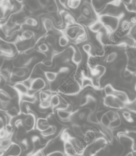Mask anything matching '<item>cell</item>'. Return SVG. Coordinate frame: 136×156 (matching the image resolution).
Masks as SVG:
<instances>
[{
	"label": "cell",
	"mask_w": 136,
	"mask_h": 156,
	"mask_svg": "<svg viewBox=\"0 0 136 156\" xmlns=\"http://www.w3.org/2000/svg\"><path fill=\"white\" fill-rule=\"evenodd\" d=\"M104 105L106 107L115 110L124 109L126 106L124 103L121 102L114 95L106 96L104 99Z\"/></svg>",
	"instance_id": "6da1fadb"
},
{
	"label": "cell",
	"mask_w": 136,
	"mask_h": 156,
	"mask_svg": "<svg viewBox=\"0 0 136 156\" xmlns=\"http://www.w3.org/2000/svg\"><path fill=\"white\" fill-rule=\"evenodd\" d=\"M37 118L32 113H28L27 116L23 119V124L27 132H29L35 127Z\"/></svg>",
	"instance_id": "7a4b0ae2"
},
{
	"label": "cell",
	"mask_w": 136,
	"mask_h": 156,
	"mask_svg": "<svg viewBox=\"0 0 136 156\" xmlns=\"http://www.w3.org/2000/svg\"><path fill=\"white\" fill-rule=\"evenodd\" d=\"M101 22L103 23L104 26L106 25L107 27L110 28L111 29L115 30L118 26L119 18L116 16L106 15L102 18Z\"/></svg>",
	"instance_id": "3957f363"
},
{
	"label": "cell",
	"mask_w": 136,
	"mask_h": 156,
	"mask_svg": "<svg viewBox=\"0 0 136 156\" xmlns=\"http://www.w3.org/2000/svg\"><path fill=\"white\" fill-rule=\"evenodd\" d=\"M84 31V29H82L81 27L78 26H73L68 27L65 30V34L67 37L72 40H74L76 39L79 35Z\"/></svg>",
	"instance_id": "277c9868"
},
{
	"label": "cell",
	"mask_w": 136,
	"mask_h": 156,
	"mask_svg": "<svg viewBox=\"0 0 136 156\" xmlns=\"http://www.w3.org/2000/svg\"><path fill=\"white\" fill-rule=\"evenodd\" d=\"M51 124L46 118L39 117L37 119L35 122V129L40 132L45 130Z\"/></svg>",
	"instance_id": "5b68a950"
},
{
	"label": "cell",
	"mask_w": 136,
	"mask_h": 156,
	"mask_svg": "<svg viewBox=\"0 0 136 156\" xmlns=\"http://www.w3.org/2000/svg\"><path fill=\"white\" fill-rule=\"evenodd\" d=\"M45 85L46 83L43 79L36 78L35 79H32L30 90L39 91L43 89L45 87Z\"/></svg>",
	"instance_id": "8992f818"
},
{
	"label": "cell",
	"mask_w": 136,
	"mask_h": 156,
	"mask_svg": "<svg viewBox=\"0 0 136 156\" xmlns=\"http://www.w3.org/2000/svg\"><path fill=\"white\" fill-rule=\"evenodd\" d=\"M22 152V148L20 144L13 143L7 149L6 155L20 156Z\"/></svg>",
	"instance_id": "52a82bcc"
},
{
	"label": "cell",
	"mask_w": 136,
	"mask_h": 156,
	"mask_svg": "<svg viewBox=\"0 0 136 156\" xmlns=\"http://www.w3.org/2000/svg\"><path fill=\"white\" fill-rule=\"evenodd\" d=\"M72 131L74 133V135L76 136L75 137H77L80 139H82L85 136V131L83 130L82 127L77 124H73L71 126Z\"/></svg>",
	"instance_id": "ba28073f"
},
{
	"label": "cell",
	"mask_w": 136,
	"mask_h": 156,
	"mask_svg": "<svg viewBox=\"0 0 136 156\" xmlns=\"http://www.w3.org/2000/svg\"><path fill=\"white\" fill-rule=\"evenodd\" d=\"M114 96L117 98L121 102H122L123 103H124L125 105H126L127 104L129 103V100L128 99V96L127 94L126 93V92L124 91H120V90H116L114 94Z\"/></svg>",
	"instance_id": "9c48e42d"
},
{
	"label": "cell",
	"mask_w": 136,
	"mask_h": 156,
	"mask_svg": "<svg viewBox=\"0 0 136 156\" xmlns=\"http://www.w3.org/2000/svg\"><path fill=\"white\" fill-rule=\"evenodd\" d=\"M14 88L20 96L29 94V89L23 82H18L15 83L14 85Z\"/></svg>",
	"instance_id": "30bf717a"
},
{
	"label": "cell",
	"mask_w": 136,
	"mask_h": 156,
	"mask_svg": "<svg viewBox=\"0 0 136 156\" xmlns=\"http://www.w3.org/2000/svg\"><path fill=\"white\" fill-rule=\"evenodd\" d=\"M80 11L81 12L82 15L87 19H90L92 17V13L89 7V6L86 4H84L80 9Z\"/></svg>",
	"instance_id": "8fae6325"
},
{
	"label": "cell",
	"mask_w": 136,
	"mask_h": 156,
	"mask_svg": "<svg viewBox=\"0 0 136 156\" xmlns=\"http://www.w3.org/2000/svg\"><path fill=\"white\" fill-rule=\"evenodd\" d=\"M57 131V127L54 125H50L45 130L41 132V135L43 137L51 136L55 133Z\"/></svg>",
	"instance_id": "7c38bea8"
},
{
	"label": "cell",
	"mask_w": 136,
	"mask_h": 156,
	"mask_svg": "<svg viewBox=\"0 0 136 156\" xmlns=\"http://www.w3.org/2000/svg\"><path fill=\"white\" fill-rule=\"evenodd\" d=\"M105 115L106 116V117L107 118V119L109 120V121H112L113 120L116 119L117 118H118L119 116H120V115L119 114V113L113 109L111 110H109L107 111H106L104 113Z\"/></svg>",
	"instance_id": "4fadbf2b"
},
{
	"label": "cell",
	"mask_w": 136,
	"mask_h": 156,
	"mask_svg": "<svg viewBox=\"0 0 136 156\" xmlns=\"http://www.w3.org/2000/svg\"><path fill=\"white\" fill-rule=\"evenodd\" d=\"M103 27L104 24L101 21H96L90 25L89 29L93 32H98Z\"/></svg>",
	"instance_id": "5bb4252c"
},
{
	"label": "cell",
	"mask_w": 136,
	"mask_h": 156,
	"mask_svg": "<svg viewBox=\"0 0 136 156\" xmlns=\"http://www.w3.org/2000/svg\"><path fill=\"white\" fill-rule=\"evenodd\" d=\"M122 121H123V120H122V118H121V116H120L118 118H117L116 119L113 120L112 121H110L109 126H108V127L110 129H111L112 130L116 129L119 128L121 126Z\"/></svg>",
	"instance_id": "9a60e30c"
},
{
	"label": "cell",
	"mask_w": 136,
	"mask_h": 156,
	"mask_svg": "<svg viewBox=\"0 0 136 156\" xmlns=\"http://www.w3.org/2000/svg\"><path fill=\"white\" fill-rule=\"evenodd\" d=\"M12 143L13 142L9 137L0 140V149L7 150Z\"/></svg>",
	"instance_id": "2e32d148"
},
{
	"label": "cell",
	"mask_w": 136,
	"mask_h": 156,
	"mask_svg": "<svg viewBox=\"0 0 136 156\" xmlns=\"http://www.w3.org/2000/svg\"><path fill=\"white\" fill-rule=\"evenodd\" d=\"M49 101L51 107L52 108H56L60 103V98L57 94H52L49 98Z\"/></svg>",
	"instance_id": "e0dca14e"
},
{
	"label": "cell",
	"mask_w": 136,
	"mask_h": 156,
	"mask_svg": "<svg viewBox=\"0 0 136 156\" xmlns=\"http://www.w3.org/2000/svg\"><path fill=\"white\" fill-rule=\"evenodd\" d=\"M82 54L81 51L77 49H75L72 57V60L73 61V62L78 65L82 61Z\"/></svg>",
	"instance_id": "ac0fdd59"
},
{
	"label": "cell",
	"mask_w": 136,
	"mask_h": 156,
	"mask_svg": "<svg viewBox=\"0 0 136 156\" xmlns=\"http://www.w3.org/2000/svg\"><path fill=\"white\" fill-rule=\"evenodd\" d=\"M6 113H7V116L10 119H12L13 118H15L17 116H18L19 114H20V112L18 111V110L16 108V107H14V106H12L10 109H9L6 112Z\"/></svg>",
	"instance_id": "d6986e66"
},
{
	"label": "cell",
	"mask_w": 136,
	"mask_h": 156,
	"mask_svg": "<svg viewBox=\"0 0 136 156\" xmlns=\"http://www.w3.org/2000/svg\"><path fill=\"white\" fill-rule=\"evenodd\" d=\"M21 99L24 101V102H29V103H35V102L37 101V98L34 95H32V94H24L21 96Z\"/></svg>",
	"instance_id": "ffe728a7"
},
{
	"label": "cell",
	"mask_w": 136,
	"mask_h": 156,
	"mask_svg": "<svg viewBox=\"0 0 136 156\" xmlns=\"http://www.w3.org/2000/svg\"><path fill=\"white\" fill-rule=\"evenodd\" d=\"M104 91L106 94V96H109V95H114L116 90L112 87V85L110 83H108L105 85L104 88Z\"/></svg>",
	"instance_id": "44dd1931"
},
{
	"label": "cell",
	"mask_w": 136,
	"mask_h": 156,
	"mask_svg": "<svg viewBox=\"0 0 136 156\" xmlns=\"http://www.w3.org/2000/svg\"><path fill=\"white\" fill-rule=\"evenodd\" d=\"M0 51L5 54H11L12 53L11 46L5 43L0 44Z\"/></svg>",
	"instance_id": "7402d4cb"
},
{
	"label": "cell",
	"mask_w": 136,
	"mask_h": 156,
	"mask_svg": "<svg viewBox=\"0 0 136 156\" xmlns=\"http://www.w3.org/2000/svg\"><path fill=\"white\" fill-rule=\"evenodd\" d=\"M51 96H52V92L48 90L42 91L39 94V98L40 99V101L49 99Z\"/></svg>",
	"instance_id": "603a6c76"
},
{
	"label": "cell",
	"mask_w": 136,
	"mask_h": 156,
	"mask_svg": "<svg viewBox=\"0 0 136 156\" xmlns=\"http://www.w3.org/2000/svg\"><path fill=\"white\" fill-rule=\"evenodd\" d=\"M11 99L7 93V92L4 90H0V102H10Z\"/></svg>",
	"instance_id": "cb8c5ba5"
},
{
	"label": "cell",
	"mask_w": 136,
	"mask_h": 156,
	"mask_svg": "<svg viewBox=\"0 0 136 156\" xmlns=\"http://www.w3.org/2000/svg\"><path fill=\"white\" fill-rule=\"evenodd\" d=\"M24 24L32 27H35L38 25V21L33 17H27L24 20Z\"/></svg>",
	"instance_id": "d4e9b609"
},
{
	"label": "cell",
	"mask_w": 136,
	"mask_h": 156,
	"mask_svg": "<svg viewBox=\"0 0 136 156\" xmlns=\"http://www.w3.org/2000/svg\"><path fill=\"white\" fill-rule=\"evenodd\" d=\"M45 76L49 82H53L56 79L57 73L52 71H45Z\"/></svg>",
	"instance_id": "484cf974"
},
{
	"label": "cell",
	"mask_w": 136,
	"mask_h": 156,
	"mask_svg": "<svg viewBox=\"0 0 136 156\" xmlns=\"http://www.w3.org/2000/svg\"><path fill=\"white\" fill-rule=\"evenodd\" d=\"M43 24L45 29L46 31H49L52 28V23L49 18H45L43 21Z\"/></svg>",
	"instance_id": "4316f807"
},
{
	"label": "cell",
	"mask_w": 136,
	"mask_h": 156,
	"mask_svg": "<svg viewBox=\"0 0 136 156\" xmlns=\"http://www.w3.org/2000/svg\"><path fill=\"white\" fill-rule=\"evenodd\" d=\"M51 107V103L49 101V99L47 100L41 101L39 104V108L43 109V110H47L48 108Z\"/></svg>",
	"instance_id": "83f0119b"
},
{
	"label": "cell",
	"mask_w": 136,
	"mask_h": 156,
	"mask_svg": "<svg viewBox=\"0 0 136 156\" xmlns=\"http://www.w3.org/2000/svg\"><path fill=\"white\" fill-rule=\"evenodd\" d=\"M118 57V53L116 52H112L110 53H109L107 57H106V62L107 63H112Z\"/></svg>",
	"instance_id": "f1b7e54d"
},
{
	"label": "cell",
	"mask_w": 136,
	"mask_h": 156,
	"mask_svg": "<svg viewBox=\"0 0 136 156\" xmlns=\"http://www.w3.org/2000/svg\"><path fill=\"white\" fill-rule=\"evenodd\" d=\"M81 2V0H70L68 4V7L73 9H77L80 5Z\"/></svg>",
	"instance_id": "f546056e"
},
{
	"label": "cell",
	"mask_w": 136,
	"mask_h": 156,
	"mask_svg": "<svg viewBox=\"0 0 136 156\" xmlns=\"http://www.w3.org/2000/svg\"><path fill=\"white\" fill-rule=\"evenodd\" d=\"M68 39L66 36L61 35L59 38V44L61 47H65L68 44Z\"/></svg>",
	"instance_id": "4dcf8cb0"
},
{
	"label": "cell",
	"mask_w": 136,
	"mask_h": 156,
	"mask_svg": "<svg viewBox=\"0 0 136 156\" xmlns=\"http://www.w3.org/2000/svg\"><path fill=\"white\" fill-rule=\"evenodd\" d=\"M34 36L33 32L30 30H24L21 34V37L23 40H29Z\"/></svg>",
	"instance_id": "1f68e13d"
},
{
	"label": "cell",
	"mask_w": 136,
	"mask_h": 156,
	"mask_svg": "<svg viewBox=\"0 0 136 156\" xmlns=\"http://www.w3.org/2000/svg\"><path fill=\"white\" fill-rule=\"evenodd\" d=\"M94 84L93 83V81L87 77H84L82 79V84H81V87L82 88H84L87 86H92L93 87Z\"/></svg>",
	"instance_id": "d6a6232c"
},
{
	"label": "cell",
	"mask_w": 136,
	"mask_h": 156,
	"mask_svg": "<svg viewBox=\"0 0 136 156\" xmlns=\"http://www.w3.org/2000/svg\"><path fill=\"white\" fill-rule=\"evenodd\" d=\"M46 156H66L64 152L60 150H55L49 152Z\"/></svg>",
	"instance_id": "836d02e7"
},
{
	"label": "cell",
	"mask_w": 136,
	"mask_h": 156,
	"mask_svg": "<svg viewBox=\"0 0 136 156\" xmlns=\"http://www.w3.org/2000/svg\"><path fill=\"white\" fill-rule=\"evenodd\" d=\"M13 74L18 77H23L26 75V71L24 69H19L14 71Z\"/></svg>",
	"instance_id": "e575fe53"
},
{
	"label": "cell",
	"mask_w": 136,
	"mask_h": 156,
	"mask_svg": "<svg viewBox=\"0 0 136 156\" xmlns=\"http://www.w3.org/2000/svg\"><path fill=\"white\" fill-rule=\"evenodd\" d=\"M124 62L123 60H118L113 65V68L116 71H118V70H120L123 67V65H124Z\"/></svg>",
	"instance_id": "d590c367"
},
{
	"label": "cell",
	"mask_w": 136,
	"mask_h": 156,
	"mask_svg": "<svg viewBox=\"0 0 136 156\" xmlns=\"http://www.w3.org/2000/svg\"><path fill=\"white\" fill-rule=\"evenodd\" d=\"M46 11L49 13H54L57 11V7L54 4H49L46 6Z\"/></svg>",
	"instance_id": "8d00e7d4"
},
{
	"label": "cell",
	"mask_w": 136,
	"mask_h": 156,
	"mask_svg": "<svg viewBox=\"0 0 136 156\" xmlns=\"http://www.w3.org/2000/svg\"><path fill=\"white\" fill-rule=\"evenodd\" d=\"M46 41L49 45L53 46L56 43V38L52 35H49L46 37Z\"/></svg>",
	"instance_id": "74e56055"
},
{
	"label": "cell",
	"mask_w": 136,
	"mask_h": 156,
	"mask_svg": "<svg viewBox=\"0 0 136 156\" xmlns=\"http://www.w3.org/2000/svg\"><path fill=\"white\" fill-rule=\"evenodd\" d=\"M65 21L66 24L70 25L74 23V19L70 14H66L65 16Z\"/></svg>",
	"instance_id": "f35d334b"
},
{
	"label": "cell",
	"mask_w": 136,
	"mask_h": 156,
	"mask_svg": "<svg viewBox=\"0 0 136 156\" xmlns=\"http://www.w3.org/2000/svg\"><path fill=\"white\" fill-rule=\"evenodd\" d=\"M121 27L122 30H124V31L130 29H131V25H130L129 22H128L127 21H123L121 23Z\"/></svg>",
	"instance_id": "ab89813d"
},
{
	"label": "cell",
	"mask_w": 136,
	"mask_h": 156,
	"mask_svg": "<svg viewBox=\"0 0 136 156\" xmlns=\"http://www.w3.org/2000/svg\"><path fill=\"white\" fill-rule=\"evenodd\" d=\"M118 10L116 7H110L107 9V13L109 15H115L118 13Z\"/></svg>",
	"instance_id": "60d3db41"
},
{
	"label": "cell",
	"mask_w": 136,
	"mask_h": 156,
	"mask_svg": "<svg viewBox=\"0 0 136 156\" xmlns=\"http://www.w3.org/2000/svg\"><path fill=\"white\" fill-rule=\"evenodd\" d=\"M38 5L43 7H46L49 5L50 0H36Z\"/></svg>",
	"instance_id": "b9f144b4"
},
{
	"label": "cell",
	"mask_w": 136,
	"mask_h": 156,
	"mask_svg": "<svg viewBox=\"0 0 136 156\" xmlns=\"http://www.w3.org/2000/svg\"><path fill=\"white\" fill-rule=\"evenodd\" d=\"M38 49H39V51H40L41 52H46L48 51L49 48H48V45H47L46 43H41V44L39 45V46H38Z\"/></svg>",
	"instance_id": "7bdbcfd3"
},
{
	"label": "cell",
	"mask_w": 136,
	"mask_h": 156,
	"mask_svg": "<svg viewBox=\"0 0 136 156\" xmlns=\"http://www.w3.org/2000/svg\"><path fill=\"white\" fill-rule=\"evenodd\" d=\"M82 49L84 50V52H85L86 53H90L91 50V46L90 44H85L82 46Z\"/></svg>",
	"instance_id": "ee69618b"
},
{
	"label": "cell",
	"mask_w": 136,
	"mask_h": 156,
	"mask_svg": "<svg viewBox=\"0 0 136 156\" xmlns=\"http://www.w3.org/2000/svg\"><path fill=\"white\" fill-rule=\"evenodd\" d=\"M9 135L7 133V132H6L5 129L0 130V140L4 139L5 138H7V137H9Z\"/></svg>",
	"instance_id": "f6af8a7d"
},
{
	"label": "cell",
	"mask_w": 136,
	"mask_h": 156,
	"mask_svg": "<svg viewBox=\"0 0 136 156\" xmlns=\"http://www.w3.org/2000/svg\"><path fill=\"white\" fill-rule=\"evenodd\" d=\"M133 74H134V73L133 71H132L131 70H130L128 68H125L124 71H123V76L124 77H126L128 76H130L131 75H132Z\"/></svg>",
	"instance_id": "bcb514c9"
},
{
	"label": "cell",
	"mask_w": 136,
	"mask_h": 156,
	"mask_svg": "<svg viewBox=\"0 0 136 156\" xmlns=\"http://www.w3.org/2000/svg\"><path fill=\"white\" fill-rule=\"evenodd\" d=\"M70 0H59V2L61 5L64 6L65 7H68V4Z\"/></svg>",
	"instance_id": "7dc6e473"
},
{
	"label": "cell",
	"mask_w": 136,
	"mask_h": 156,
	"mask_svg": "<svg viewBox=\"0 0 136 156\" xmlns=\"http://www.w3.org/2000/svg\"><path fill=\"white\" fill-rule=\"evenodd\" d=\"M5 125L4 121L3 118L1 116H0V130L4 129L5 128Z\"/></svg>",
	"instance_id": "c3c4849f"
},
{
	"label": "cell",
	"mask_w": 136,
	"mask_h": 156,
	"mask_svg": "<svg viewBox=\"0 0 136 156\" xmlns=\"http://www.w3.org/2000/svg\"><path fill=\"white\" fill-rule=\"evenodd\" d=\"M43 64L46 66H51L52 64V62L51 60H46L43 63Z\"/></svg>",
	"instance_id": "681fc988"
},
{
	"label": "cell",
	"mask_w": 136,
	"mask_h": 156,
	"mask_svg": "<svg viewBox=\"0 0 136 156\" xmlns=\"http://www.w3.org/2000/svg\"><path fill=\"white\" fill-rule=\"evenodd\" d=\"M5 150L3 149H0V156H4L5 155Z\"/></svg>",
	"instance_id": "f907efd6"
},
{
	"label": "cell",
	"mask_w": 136,
	"mask_h": 156,
	"mask_svg": "<svg viewBox=\"0 0 136 156\" xmlns=\"http://www.w3.org/2000/svg\"><path fill=\"white\" fill-rule=\"evenodd\" d=\"M18 2H22L23 1V0H16Z\"/></svg>",
	"instance_id": "816d5d0a"
},
{
	"label": "cell",
	"mask_w": 136,
	"mask_h": 156,
	"mask_svg": "<svg viewBox=\"0 0 136 156\" xmlns=\"http://www.w3.org/2000/svg\"><path fill=\"white\" fill-rule=\"evenodd\" d=\"M135 90H136V84H135Z\"/></svg>",
	"instance_id": "f5cc1de1"
},
{
	"label": "cell",
	"mask_w": 136,
	"mask_h": 156,
	"mask_svg": "<svg viewBox=\"0 0 136 156\" xmlns=\"http://www.w3.org/2000/svg\"><path fill=\"white\" fill-rule=\"evenodd\" d=\"M0 82H1V77H0Z\"/></svg>",
	"instance_id": "db71d44e"
},
{
	"label": "cell",
	"mask_w": 136,
	"mask_h": 156,
	"mask_svg": "<svg viewBox=\"0 0 136 156\" xmlns=\"http://www.w3.org/2000/svg\"><path fill=\"white\" fill-rule=\"evenodd\" d=\"M6 156H10V155H6Z\"/></svg>",
	"instance_id": "11a10c76"
}]
</instances>
